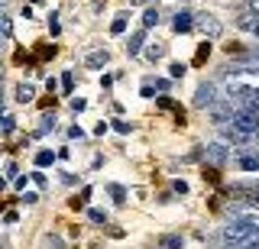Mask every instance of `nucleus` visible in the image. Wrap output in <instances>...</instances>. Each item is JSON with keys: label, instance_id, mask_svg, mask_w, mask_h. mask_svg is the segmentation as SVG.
Returning <instances> with one entry per match:
<instances>
[{"label": "nucleus", "instance_id": "nucleus-17", "mask_svg": "<svg viewBox=\"0 0 259 249\" xmlns=\"http://www.w3.org/2000/svg\"><path fill=\"white\" fill-rule=\"evenodd\" d=\"M156 23H159V10H146V16H142V26L149 30V26H156Z\"/></svg>", "mask_w": 259, "mask_h": 249}, {"label": "nucleus", "instance_id": "nucleus-1", "mask_svg": "<svg viewBox=\"0 0 259 249\" xmlns=\"http://www.w3.org/2000/svg\"><path fill=\"white\" fill-rule=\"evenodd\" d=\"M230 123H234V130H240L243 136L259 133V116H256V110H236Z\"/></svg>", "mask_w": 259, "mask_h": 249}, {"label": "nucleus", "instance_id": "nucleus-27", "mask_svg": "<svg viewBox=\"0 0 259 249\" xmlns=\"http://www.w3.org/2000/svg\"><path fill=\"white\" fill-rule=\"evenodd\" d=\"M23 200H26V204H36V200H39V194H36V191H26V194H23Z\"/></svg>", "mask_w": 259, "mask_h": 249}, {"label": "nucleus", "instance_id": "nucleus-15", "mask_svg": "<svg viewBox=\"0 0 259 249\" xmlns=\"http://www.w3.org/2000/svg\"><path fill=\"white\" fill-rule=\"evenodd\" d=\"M208 55H210V42H201V49H198V55H194V65H204Z\"/></svg>", "mask_w": 259, "mask_h": 249}, {"label": "nucleus", "instance_id": "nucleus-38", "mask_svg": "<svg viewBox=\"0 0 259 249\" xmlns=\"http://www.w3.org/2000/svg\"><path fill=\"white\" fill-rule=\"evenodd\" d=\"M0 42H4V39H0Z\"/></svg>", "mask_w": 259, "mask_h": 249}, {"label": "nucleus", "instance_id": "nucleus-7", "mask_svg": "<svg viewBox=\"0 0 259 249\" xmlns=\"http://www.w3.org/2000/svg\"><path fill=\"white\" fill-rule=\"evenodd\" d=\"M156 104H159L162 110H175V120L178 123H185V107H178L175 100H168V98H156Z\"/></svg>", "mask_w": 259, "mask_h": 249}, {"label": "nucleus", "instance_id": "nucleus-14", "mask_svg": "<svg viewBox=\"0 0 259 249\" xmlns=\"http://www.w3.org/2000/svg\"><path fill=\"white\" fill-rule=\"evenodd\" d=\"M107 191H110V198L117 200V204H126V191L120 188V184H110V188H107Z\"/></svg>", "mask_w": 259, "mask_h": 249}, {"label": "nucleus", "instance_id": "nucleus-10", "mask_svg": "<svg viewBox=\"0 0 259 249\" xmlns=\"http://www.w3.org/2000/svg\"><path fill=\"white\" fill-rule=\"evenodd\" d=\"M32 98H36V91H32L30 84H16V100L20 104H32Z\"/></svg>", "mask_w": 259, "mask_h": 249}, {"label": "nucleus", "instance_id": "nucleus-30", "mask_svg": "<svg viewBox=\"0 0 259 249\" xmlns=\"http://www.w3.org/2000/svg\"><path fill=\"white\" fill-rule=\"evenodd\" d=\"M49 32H52V36H58V23H56V16H49Z\"/></svg>", "mask_w": 259, "mask_h": 249}, {"label": "nucleus", "instance_id": "nucleus-13", "mask_svg": "<svg viewBox=\"0 0 259 249\" xmlns=\"http://www.w3.org/2000/svg\"><path fill=\"white\" fill-rule=\"evenodd\" d=\"M162 55H166V46H159V42H156V46H149V49H146V58H149V62L162 58Z\"/></svg>", "mask_w": 259, "mask_h": 249}, {"label": "nucleus", "instance_id": "nucleus-16", "mask_svg": "<svg viewBox=\"0 0 259 249\" xmlns=\"http://www.w3.org/2000/svg\"><path fill=\"white\" fill-rule=\"evenodd\" d=\"M0 130H4V133H13V130H16V120H13V116H0Z\"/></svg>", "mask_w": 259, "mask_h": 249}, {"label": "nucleus", "instance_id": "nucleus-21", "mask_svg": "<svg viewBox=\"0 0 259 249\" xmlns=\"http://www.w3.org/2000/svg\"><path fill=\"white\" fill-rule=\"evenodd\" d=\"M52 126H56V116L46 114V116H42V126H39V133H46V130H52Z\"/></svg>", "mask_w": 259, "mask_h": 249}, {"label": "nucleus", "instance_id": "nucleus-8", "mask_svg": "<svg viewBox=\"0 0 259 249\" xmlns=\"http://www.w3.org/2000/svg\"><path fill=\"white\" fill-rule=\"evenodd\" d=\"M142 39H146V32H133V36H130V42H126V52H130V55H140V52H142Z\"/></svg>", "mask_w": 259, "mask_h": 249}, {"label": "nucleus", "instance_id": "nucleus-29", "mask_svg": "<svg viewBox=\"0 0 259 249\" xmlns=\"http://www.w3.org/2000/svg\"><path fill=\"white\" fill-rule=\"evenodd\" d=\"M30 178H32V182H36V184H46V175H42V172H32Z\"/></svg>", "mask_w": 259, "mask_h": 249}, {"label": "nucleus", "instance_id": "nucleus-28", "mask_svg": "<svg viewBox=\"0 0 259 249\" xmlns=\"http://www.w3.org/2000/svg\"><path fill=\"white\" fill-rule=\"evenodd\" d=\"M72 84H74V78H72V72H68L65 78H62V88H65V91H72Z\"/></svg>", "mask_w": 259, "mask_h": 249}, {"label": "nucleus", "instance_id": "nucleus-31", "mask_svg": "<svg viewBox=\"0 0 259 249\" xmlns=\"http://www.w3.org/2000/svg\"><path fill=\"white\" fill-rule=\"evenodd\" d=\"M49 246H52V249H65V246H62V240H58V236H49Z\"/></svg>", "mask_w": 259, "mask_h": 249}, {"label": "nucleus", "instance_id": "nucleus-22", "mask_svg": "<svg viewBox=\"0 0 259 249\" xmlns=\"http://www.w3.org/2000/svg\"><path fill=\"white\" fill-rule=\"evenodd\" d=\"M114 130H117V133H130V130H133V126H130L126 120H114Z\"/></svg>", "mask_w": 259, "mask_h": 249}, {"label": "nucleus", "instance_id": "nucleus-11", "mask_svg": "<svg viewBox=\"0 0 259 249\" xmlns=\"http://www.w3.org/2000/svg\"><path fill=\"white\" fill-rule=\"evenodd\" d=\"M126 13H117V16H114V23H110V32H114V36H120V32H124L126 30Z\"/></svg>", "mask_w": 259, "mask_h": 249}, {"label": "nucleus", "instance_id": "nucleus-26", "mask_svg": "<svg viewBox=\"0 0 259 249\" xmlns=\"http://www.w3.org/2000/svg\"><path fill=\"white\" fill-rule=\"evenodd\" d=\"M39 55H42V58H49V55H56V46H42V49H39Z\"/></svg>", "mask_w": 259, "mask_h": 249}, {"label": "nucleus", "instance_id": "nucleus-37", "mask_svg": "<svg viewBox=\"0 0 259 249\" xmlns=\"http://www.w3.org/2000/svg\"><path fill=\"white\" fill-rule=\"evenodd\" d=\"M256 36H259V26H256Z\"/></svg>", "mask_w": 259, "mask_h": 249}, {"label": "nucleus", "instance_id": "nucleus-23", "mask_svg": "<svg viewBox=\"0 0 259 249\" xmlns=\"http://www.w3.org/2000/svg\"><path fill=\"white\" fill-rule=\"evenodd\" d=\"M91 220L94 224H107V214L104 210H91Z\"/></svg>", "mask_w": 259, "mask_h": 249}, {"label": "nucleus", "instance_id": "nucleus-25", "mask_svg": "<svg viewBox=\"0 0 259 249\" xmlns=\"http://www.w3.org/2000/svg\"><path fill=\"white\" fill-rule=\"evenodd\" d=\"M68 136H72V140H81V136H84V130H81V126H72V130H68Z\"/></svg>", "mask_w": 259, "mask_h": 249}, {"label": "nucleus", "instance_id": "nucleus-35", "mask_svg": "<svg viewBox=\"0 0 259 249\" xmlns=\"http://www.w3.org/2000/svg\"><path fill=\"white\" fill-rule=\"evenodd\" d=\"M253 110H256V116H259V107H253Z\"/></svg>", "mask_w": 259, "mask_h": 249}, {"label": "nucleus", "instance_id": "nucleus-9", "mask_svg": "<svg viewBox=\"0 0 259 249\" xmlns=\"http://www.w3.org/2000/svg\"><path fill=\"white\" fill-rule=\"evenodd\" d=\"M236 26H240V30H253V32H256V26H259V23H256L253 13L246 10V13H240V16H236Z\"/></svg>", "mask_w": 259, "mask_h": 249}, {"label": "nucleus", "instance_id": "nucleus-18", "mask_svg": "<svg viewBox=\"0 0 259 249\" xmlns=\"http://www.w3.org/2000/svg\"><path fill=\"white\" fill-rule=\"evenodd\" d=\"M185 72H188V68L182 65V62H172V65H168V74H172V78H182Z\"/></svg>", "mask_w": 259, "mask_h": 249}, {"label": "nucleus", "instance_id": "nucleus-12", "mask_svg": "<svg viewBox=\"0 0 259 249\" xmlns=\"http://www.w3.org/2000/svg\"><path fill=\"white\" fill-rule=\"evenodd\" d=\"M52 162H56V152H49V149L36 152V165H39V168H46V165H52Z\"/></svg>", "mask_w": 259, "mask_h": 249}, {"label": "nucleus", "instance_id": "nucleus-20", "mask_svg": "<svg viewBox=\"0 0 259 249\" xmlns=\"http://www.w3.org/2000/svg\"><path fill=\"white\" fill-rule=\"evenodd\" d=\"M10 30H13V26H10V20H6V16H0V39H4V36H10Z\"/></svg>", "mask_w": 259, "mask_h": 249}, {"label": "nucleus", "instance_id": "nucleus-2", "mask_svg": "<svg viewBox=\"0 0 259 249\" xmlns=\"http://www.w3.org/2000/svg\"><path fill=\"white\" fill-rule=\"evenodd\" d=\"M214 100H217V88L210 81H201L194 91V107H214Z\"/></svg>", "mask_w": 259, "mask_h": 249}, {"label": "nucleus", "instance_id": "nucleus-3", "mask_svg": "<svg viewBox=\"0 0 259 249\" xmlns=\"http://www.w3.org/2000/svg\"><path fill=\"white\" fill-rule=\"evenodd\" d=\"M194 26H198V30H201L208 39H217V36L224 32V30H220V23H217L214 16H208V13H204V16H198V23H194Z\"/></svg>", "mask_w": 259, "mask_h": 249}, {"label": "nucleus", "instance_id": "nucleus-19", "mask_svg": "<svg viewBox=\"0 0 259 249\" xmlns=\"http://www.w3.org/2000/svg\"><path fill=\"white\" fill-rule=\"evenodd\" d=\"M162 246L166 249H182V236H162Z\"/></svg>", "mask_w": 259, "mask_h": 249}, {"label": "nucleus", "instance_id": "nucleus-34", "mask_svg": "<svg viewBox=\"0 0 259 249\" xmlns=\"http://www.w3.org/2000/svg\"><path fill=\"white\" fill-rule=\"evenodd\" d=\"M6 4H10V0H0V10H4V6H6Z\"/></svg>", "mask_w": 259, "mask_h": 249}, {"label": "nucleus", "instance_id": "nucleus-4", "mask_svg": "<svg viewBox=\"0 0 259 249\" xmlns=\"http://www.w3.org/2000/svg\"><path fill=\"white\" fill-rule=\"evenodd\" d=\"M172 30H175V32H192V30H194V16H192V13H185V10H182V13H175Z\"/></svg>", "mask_w": 259, "mask_h": 249}, {"label": "nucleus", "instance_id": "nucleus-5", "mask_svg": "<svg viewBox=\"0 0 259 249\" xmlns=\"http://www.w3.org/2000/svg\"><path fill=\"white\" fill-rule=\"evenodd\" d=\"M204 156H208L210 165H220L224 158H227V146H224V142H210V146L204 149Z\"/></svg>", "mask_w": 259, "mask_h": 249}, {"label": "nucleus", "instance_id": "nucleus-24", "mask_svg": "<svg viewBox=\"0 0 259 249\" xmlns=\"http://www.w3.org/2000/svg\"><path fill=\"white\" fill-rule=\"evenodd\" d=\"M84 107H88V104L81 100V98H74V100H72V110H74V114H81V110H84Z\"/></svg>", "mask_w": 259, "mask_h": 249}, {"label": "nucleus", "instance_id": "nucleus-36", "mask_svg": "<svg viewBox=\"0 0 259 249\" xmlns=\"http://www.w3.org/2000/svg\"><path fill=\"white\" fill-rule=\"evenodd\" d=\"M30 4H39V0H30Z\"/></svg>", "mask_w": 259, "mask_h": 249}, {"label": "nucleus", "instance_id": "nucleus-33", "mask_svg": "<svg viewBox=\"0 0 259 249\" xmlns=\"http://www.w3.org/2000/svg\"><path fill=\"white\" fill-rule=\"evenodd\" d=\"M6 188V178H0V191H4Z\"/></svg>", "mask_w": 259, "mask_h": 249}, {"label": "nucleus", "instance_id": "nucleus-32", "mask_svg": "<svg viewBox=\"0 0 259 249\" xmlns=\"http://www.w3.org/2000/svg\"><path fill=\"white\" fill-rule=\"evenodd\" d=\"M250 13H253V16H259V0H250Z\"/></svg>", "mask_w": 259, "mask_h": 249}, {"label": "nucleus", "instance_id": "nucleus-6", "mask_svg": "<svg viewBox=\"0 0 259 249\" xmlns=\"http://www.w3.org/2000/svg\"><path fill=\"white\" fill-rule=\"evenodd\" d=\"M88 68H104L107 65V62H110V52H107V49H98V52H88Z\"/></svg>", "mask_w": 259, "mask_h": 249}]
</instances>
